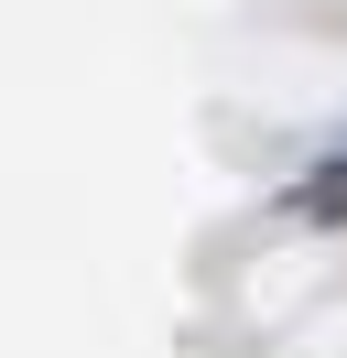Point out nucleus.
Here are the masks:
<instances>
[{"instance_id":"f257e3e1","label":"nucleus","mask_w":347,"mask_h":358,"mask_svg":"<svg viewBox=\"0 0 347 358\" xmlns=\"http://www.w3.org/2000/svg\"><path fill=\"white\" fill-rule=\"evenodd\" d=\"M304 206H315V217H347V152H337V163H315V174H304Z\"/></svg>"}]
</instances>
